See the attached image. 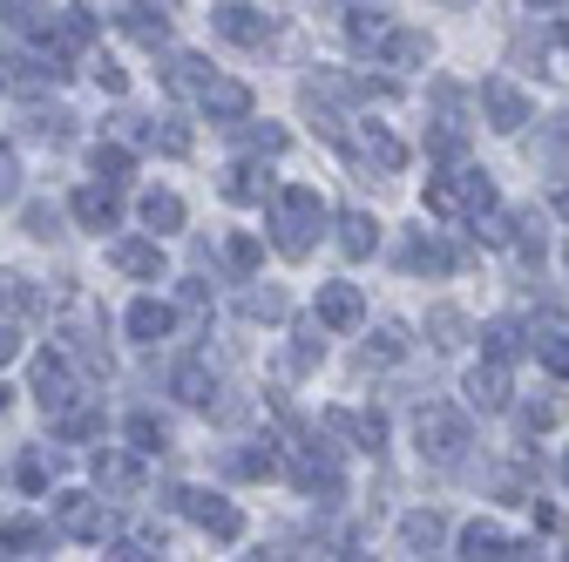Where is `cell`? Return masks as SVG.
I'll use <instances>...</instances> for the list:
<instances>
[{
  "mask_svg": "<svg viewBox=\"0 0 569 562\" xmlns=\"http://www.w3.org/2000/svg\"><path fill=\"white\" fill-rule=\"evenodd\" d=\"M332 224V210H326V197L312 190V183H278V197H271V210H264V231H271V244H278V258H312V244H319V231Z\"/></svg>",
  "mask_w": 569,
  "mask_h": 562,
  "instance_id": "1",
  "label": "cell"
},
{
  "mask_svg": "<svg viewBox=\"0 0 569 562\" xmlns=\"http://www.w3.org/2000/svg\"><path fill=\"white\" fill-rule=\"evenodd\" d=\"M413 441H420V461H435V468H461V454L475 448V428H468V413H455V407H427L420 413V428H413Z\"/></svg>",
  "mask_w": 569,
  "mask_h": 562,
  "instance_id": "2",
  "label": "cell"
},
{
  "mask_svg": "<svg viewBox=\"0 0 569 562\" xmlns=\"http://www.w3.org/2000/svg\"><path fill=\"white\" fill-rule=\"evenodd\" d=\"M339 150H346V163H352V170H360V183L400 177V163H407V143H400V136H393L387 122H360V129H352Z\"/></svg>",
  "mask_w": 569,
  "mask_h": 562,
  "instance_id": "3",
  "label": "cell"
},
{
  "mask_svg": "<svg viewBox=\"0 0 569 562\" xmlns=\"http://www.w3.org/2000/svg\"><path fill=\"white\" fill-rule=\"evenodd\" d=\"M170 509L190 515L210 542H244V509L224 502V495H210V488H170Z\"/></svg>",
  "mask_w": 569,
  "mask_h": 562,
  "instance_id": "4",
  "label": "cell"
},
{
  "mask_svg": "<svg viewBox=\"0 0 569 562\" xmlns=\"http://www.w3.org/2000/svg\"><path fill=\"white\" fill-rule=\"evenodd\" d=\"M28 393H34V407H41L48 420H61V413H76V407H82V393H76V367H68L61 353H41V360H34Z\"/></svg>",
  "mask_w": 569,
  "mask_h": 562,
  "instance_id": "5",
  "label": "cell"
},
{
  "mask_svg": "<svg viewBox=\"0 0 569 562\" xmlns=\"http://www.w3.org/2000/svg\"><path fill=\"white\" fill-rule=\"evenodd\" d=\"M48 509H54V535H68V542H102L109 535V509L96 495H82V488H61Z\"/></svg>",
  "mask_w": 569,
  "mask_h": 562,
  "instance_id": "6",
  "label": "cell"
},
{
  "mask_svg": "<svg viewBox=\"0 0 569 562\" xmlns=\"http://www.w3.org/2000/svg\"><path fill=\"white\" fill-rule=\"evenodd\" d=\"M251 109H258V96H251L238 76H218V82L197 96V116H203V122H218L224 136H231V129H244V122H251Z\"/></svg>",
  "mask_w": 569,
  "mask_h": 562,
  "instance_id": "7",
  "label": "cell"
},
{
  "mask_svg": "<svg viewBox=\"0 0 569 562\" xmlns=\"http://www.w3.org/2000/svg\"><path fill=\"white\" fill-rule=\"evenodd\" d=\"M48 82H61V68H54L48 54H28V48H0V89H8V96L34 102Z\"/></svg>",
  "mask_w": 569,
  "mask_h": 562,
  "instance_id": "8",
  "label": "cell"
},
{
  "mask_svg": "<svg viewBox=\"0 0 569 562\" xmlns=\"http://www.w3.org/2000/svg\"><path fill=\"white\" fill-rule=\"evenodd\" d=\"M360 319H367V299H360V285H346V278L319 285V299H312V325H319V332H352Z\"/></svg>",
  "mask_w": 569,
  "mask_h": 562,
  "instance_id": "9",
  "label": "cell"
},
{
  "mask_svg": "<svg viewBox=\"0 0 569 562\" xmlns=\"http://www.w3.org/2000/svg\"><path fill=\"white\" fill-rule=\"evenodd\" d=\"M400 264H407L413 278H455V271H461V251H455L441 231H413V238L400 244Z\"/></svg>",
  "mask_w": 569,
  "mask_h": 562,
  "instance_id": "10",
  "label": "cell"
},
{
  "mask_svg": "<svg viewBox=\"0 0 569 562\" xmlns=\"http://www.w3.org/2000/svg\"><path fill=\"white\" fill-rule=\"evenodd\" d=\"M475 102H481V116H488V129H502V136H516V129L529 122V96H522L516 82H502V76H488Z\"/></svg>",
  "mask_w": 569,
  "mask_h": 562,
  "instance_id": "11",
  "label": "cell"
},
{
  "mask_svg": "<svg viewBox=\"0 0 569 562\" xmlns=\"http://www.w3.org/2000/svg\"><path fill=\"white\" fill-rule=\"evenodd\" d=\"M278 468H284L278 441H231V448L218 454V474H231V481H264V474H278Z\"/></svg>",
  "mask_w": 569,
  "mask_h": 562,
  "instance_id": "12",
  "label": "cell"
},
{
  "mask_svg": "<svg viewBox=\"0 0 569 562\" xmlns=\"http://www.w3.org/2000/svg\"><path fill=\"white\" fill-rule=\"evenodd\" d=\"M210 28L224 41H238V48H264L278 34V14H264V8H210Z\"/></svg>",
  "mask_w": 569,
  "mask_h": 562,
  "instance_id": "13",
  "label": "cell"
},
{
  "mask_svg": "<svg viewBox=\"0 0 569 562\" xmlns=\"http://www.w3.org/2000/svg\"><path fill=\"white\" fill-rule=\"evenodd\" d=\"M529 353H536L556 380H569V319H562V312H542V319L529 325Z\"/></svg>",
  "mask_w": 569,
  "mask_h": 562,
  "instance_id": "14",
  "label": "cell"
},
{
  "mask_svg": "<svg viewBox=\"0 0 569 562\" xmlns=\"http://www.w3.org/2000/svg\"><path fill=\"white\" fill-rule=\"evenodd\" d=\"M68 218H76L82 231H96V238H102V231H116V224H122V203H116V190L82 183L76 197H68Z\"/></svg>",
  "mask_w": 569,
  "mask_h": 562,
  "instance_id": "15",
  "label": "cell"
},
{
  "mask_svg": "<svg viewBox=\"0 0 569 562\" xmlns=\"http://www.w3.org/2000/svg\"><path fill=\"white\" fill-rule=\"evenodd\" d=\"M109 264H116L122 278L157 285V278H163V244H157V238H116V244H109Z\"/></svg>",
  "mask_w": 569,
  "mask_h": 562,
  "instance_id": "16",
  "label": "cell"
},
{
  "mask_svg": "<svg viewBox=\"0 0 569 562\" xmlns=\"http://www.w3.org/2000/svg\"><path fill=\"white\" fill-rule=\"evenodd\" d=\"M54 353L68 360V367H82V373H109V339L96 332V325H61V345H54Z\"/></svg>",
  "mask_w": 569,
  "mask_h": 562,
  "instance_id": "17",
  "label": "cell"
},
{
  "mask_svg": "<svg viewBox=\"0 0 569 562\" xmlns=\"http://www.w3.org/2000/svg\"><path fill=\"white\" fill-rule=\"evenodd\" d=\"M122 332H129L136 345H157V339H170V332H177V312H170L163 299H150V292H142V299H129V312H122Z\"/></svg>",
  "mask_w": 569,
  "mask_h": 562,
  "instance_id": "18",
  "label": "cell"
},
{
  "mask_svg": "<svg viewBox=\"0 0 569 562\" xmlns=\"http://www.w3.org/2000/svg\"><path fill=\"white\" fill-rule=\"evenodd\" d=\"M163 387H170V393H177L183 407H203V413L218 407V373H210L203 360H177V367L163 373Z\"/></svg>",
  "mask_w": 569,
  "mask_h": 562,
  "instance_id": "19",
  "label": "cell"
},
{
  "mask_svg": "<svg viewBox=\"0 0 569 562\" xmlns=\"http://www.w3.org/2000/svg\"><path fill=\"white\" fill-rule=\"evenodd\" d=\"M41 312H48V292L34 285L28 271L0 264V319H41Z\"/></svg>",
  "mask_w": 569,
  "mask_h": 562,
  "instance_id": "20",
  "label": "cell"
},
{
  "mask_svg": "<svg viewBox=\"0 0 569 562\" xmlns=\"http://www.w3.org/2000/svg\"><path fill=\"white\" fill-rule=\"evenodd\" d=\"M218 197H224V203H264V210H271L278 183L264 177V163H231V170L218 177Z\"/></svg>",
  "mask_w": 569,
  "mask_h": 562,
  "instance_id": "21",
  "label": "cell"
},
{
  "mask_svg": "<svg viewBox=\"0 0 569 562\" xmlns=\"http://www.w3.org/2000/svg\"><path fill=\"white\" fill-rule=\"evenodd\" d=\"M89 474H96V488H109V495H142V468L122 454V448H96V461H89Z\"/></svg>",
  "mask_w": 569,
  "mask_h": 562,
  "instance_id": "22",
  "label": "cell"
},
{
  "mask_svg": "<svg viewBox=\"0 0 569 562\" xmlns=\"http://www.w3.org/2000/svg\"><path fill=\"white\" fill-rule=\"evenodd\" d=\"M461 393H468L475 413H509V407H516V400H509V367H475V373L461 380Z\"/></svg>",
  "mask_w": 569,
  "mask_h": 562,
  "instance_id": "23",
  "label": "cell"
},
{
  "mask_svg": "<svg viewBox=\"0 0 569 562\" xmlns=\"http://www.w3.org/2000/svg\"><path fill=\"white\" fill-rule=\"evenodd\" d=\"M448 542V515L441 509H413V515H400V549L407 555H435Z\"/></svg>",
  "mask_w": 569,
  "mask_h": 562,
  "instance_id": "24",
  "label": "cell"
},
{
  "mask_svg": "<svg viewBox=\"0 0 569 562\" xmlns=\"http://www.w3.org/2000/svg\"><path fill=\"white\" fill-rule=\"evenodd\" d=\"M21 136L28 143H48V150H61V143H76V109H28V122H21Z\"/></svg>",
  "mask_w": 569,
  "mask_h": 562,
  "instance_id": "25",
  "label": "cell"
},
{
  "mask_svg": "<svg viewBox=\"0 0 569 562\" xmlns=\"http://www.w3.org/2000/svg\"><path fill=\"white\" fill-rule=\"evenodd\" d=\"M373 251H380V218H373V210H346V218H339V258L360 264Z\"/></svg>",
  "mask_w": 569,
  "mask_h": 562,
  "instance_id": "26",
  "label": "cell"
},
{
  "mask_svg": "<svg viewBox=\"0 0 569 562\" xmlns=\"http://www.w3.org/2000/svg\"><path fill=\"white\" fill-rule=\"evenodd\" d=\"M89 170H96V183H102V190H122V183L136 177V150L109 136V143H96V150H89Z\"/></svg>",
  "mask_w": 569,
  "mask_h": 562,
  "instance_id": "27",
  "label": "cell"
},
{
  "mask_svg": "<svg viewBox=\"0 0 569 562\" xmlns=\"http://www.w3.org/2000/svg\"><path fill=\"white\" fill-rule=\"evenodd\" d=\"M427 54H435V41H427V28H393L380 41V68H420Z\"/></svg>",
  "mask_w": 569,
  "mask_h": 562,
  "instance_id": "28",
  "label": "cell"
},
{
  "mask_svg": "<svg viewBox=\"0 0 569 562\" xmlns=\"http://www.w3.org/2000/svg\"><path fill=\"white\" fill-rule=\"evenodd\" d=\"M481 345H488V367H509V360L529 353V332H522L516 319H488V325H481Z\"/></svg>",
  "mask_w": 569,
  "mask_h": 562,
  "instance_id": "29",
  "label": "cell"
},
{
  "mask_svg": "<svg viewBox=\"0 0 569 562\" xmlns=\"http://www.w3.org/2000/svg\"><path fill=\"white\" fill-rule=\"evenodd\" d=\"M136 218L150 224V231H183V218H190V210H183V197H177V190H142Z\"/></svg>",
  "mask_w": 569,
  "mask_h": 562,
  "instance_id": "30",
  "label": "cell"
},
{
  "mask_svg": "<svg viewBox=\"0 0 569 562\" xmlns=\"http://www.w3.org/2000/svg\"><path fill=\"white\" fill-rule=\"evenodd\" d=\"M122 434H129V448H136V454H170V428H163L150 407H129Z\"/></svg>",
  "mask_w": 569,
  "mask_h": 562,
  "instance_id": "31",
  "label": "cell"
},
{
  "mask_svg": "<svg viewBox=\"0 0 569 562\" xmlns=\"http://www.w3.org/2000/svg\"><path fill=\"white\" fill-rule=\"evenodd\" d=\"M509 549H516V542L495 529V522H468V529H461V562H502Z\"/></svg>",
  "mask_w": 569,
  "mask_h": 562,
  "instance_id": "32",
  "label": "cell"
},
{
  "mask_svg": "<svg viewBox=\"0 0 569 562\" xmlns=\"http://www.w3.org/2000/svg\"><path fill=\"white\" fill-rule=\"evenodd\" d=\"M21 238L61 244V238H68V210H61V203H28V210H21Z\"/></svg>",
  "mask_w": 569,
  "mask_h": 562,
  "instance_id": "33",
  "label": "cell"
},
{
  "mask_svg": "<svg viewBox=\"0 0 569 562\" xmlns=\"http://www.w3.org/2000/svg\"><path fill=\"white\" fill-rule=\"evenodd\" d=\"M116 28H122L129 41H142V48H157V41L170 34V14H163V8H116Z\"/></svg>",
  "mask_w": 569,
  "mask_h": 562,
  "instance_id": "34",
  "label": "cell"
},
{
  "mask_svg": "<svg viewBox=\"0 0 569 562\" xmlns=\"http://www.w3.org/2000/svg\"><path fill=\"white\" fill-rule=\"evenodd\" d=\"M529 163H536V170H549V177H569V136H562L556 122H542V129H536Z\"/></svg>",
  "mask_w": 569,
  "mask_h": 562,
  "instance_id": "35",
  "label": "cell"
},
{
  "mask_svg": "<svg viewBox=\"0 0 569 562\" xmlns=\"http://www.w3.org/2000/svg\"><path fill=\"white\" fill-rule=\"evenodd\" d=\"M231 143L238 150H251V157H284V143H292V136H284V122H244V129H231Z\"/></svg>",
  "mask_w": 569,
  "mask_h": 562,
  "instance_id": "36",
  "label": "cell"
},
{
  "mask_svg": "<svg viewBox=\"0 0 569 562\" xmlns=\"http://www.w3.org/2000/svg\"><path fill=\"white\" fill-rule=\"evenodd\" d=\"M238 312H244L251 325H278L284 312H292V299H284L278 285H251V292H238Z\"/></svg>",
  "mask_w": 569,
  "mask_h": 562,
  "instance_id": "37",
  "label": "cell"
},
{
  "mask_svg": "<svg viewBox=\"0 0 569 562\" xmlns=\"http://www.w3.org/2000/svg\"><path fill=\"white\" fill-rule=\"evenodd\" d=\"M516 258H522V264H542V258H549L542 210H522V218H516Z\"/></svg>",
  "mask_w": 569,
  "mask_h": 562,
  "instance_id": "38",
  "label": "cell"
},
{
  "mask_svg": "<svg viewBox=\"0 0 569 562\" xmlns=\"http://www.w3.org/2000/svg\"><path fill=\"white\" fill-rule=\"evenodd\" d=\"M54 434H61V441H102V407L82 400L76 413H61V420H54Z\"/></svg>",
  "mask_w": 569,
  "mask_h": 562,
  "instance_id": "39",
  "label": "cell"
},
{
  "mask_svg": "<svg viewBox=\"0 0 569 562\" xmlns=\"http://www.w3.org/2000/svg\"><path fill=\"white\" fill-rule=\"evenodd\" d=\"M427 339H435V345H461L468 339V312L461 305H427Z\"/></svg>",
  "mask_w": 569,
  "mask_h": 562,
  "instance_id": "40",
  "label": "cell"
},
{
  "mask_svg": "<svg viewBox=\"0 0 569 562\" xmlns=\"http://www.w3.org/2000/svg\"><path fill=\"white\" fill-rule=\"evenodd\" d=\"M326 360V339H319V325H299L292 332V345H284V367H292V373H312Z\"/></svg>",
  "mask_w": 569,
  "mask_h": 562,
  "instance_id": "41",
  "label": "cell"
},
{
  "mask_svg": "<svg viewBox=\"0 0 569 562\" xmlns=\"http://www.w3.org/2000/svg\"><path fill=\"white\" fill-rule=\"evenodd\" d=\"M339 14H346V34H352V41H387V34H393L387 8H339Z\"/></svg>",
  "mask_w": 569,
  "mask_h": 562,
  "instance_id": "42",
  "label": "cell"
},
{
  "mask_svg": "<svg viewBox=\"0 0 569 562\" xmlns=\"http://www.w3.org/2000/svg\"><path fill=\"white\" fill-rule=\"evenodd\" d=\"M150 143H157L163 157H177V163H183V157L197 150V136H190V122H183V116H163V122H157V136H150Z\"/></svg>",
  "mask_w": 569,
  "mask_h": 562,
  "instance_id": "43",
  "label": "cell"
},
{
  "mask_svg": "<svg viewBox=\"0 0 569 562\" xmlns=\"http://www.w3.org/2000/svg\"><path fill=\"white\" fill-rule=\"evenodd\" d=\"M224 264H231L238 278H251V271L264 264V244H258L251 231H231V238H224Z\"/></svg>",
  "mask_w": 569,
  "mask_h": 562,
  "instance_id": "44",
  "label": "cell"
},
{
  "mask_svg": "<svg viewBox=\"0 0 569 562\" xmlns=\"http://www.w3.org/2000/svg\"><path fill=\"white\" fill-rule=\"evenodd\" d=\"M48 474H54V454H41V448H28V454L14 461V481L28 488V495H41V488H48Z\"/></svg>",
  "mask_w": 569,
  "mask_h": 562,
  "instance_id": "45",
  "label": "cell"
},
{
  "mask_svg": "<svg viewBox=\"0 0 569 562\" xmlns=\"http://www.w3.org/2000/svg\"><path fill=\"white\" fill-rule=\"evenodd\" d=\"M367 360H380V367L407 360V332H400V325H373V339H367Z\"/></svg>",
  "mask_w": 569,
  "mask_h": 562,
  "instance_id": "46",
  "label": "cell"
},
{
  "mask_svg": "<svg viewBox=\"0 0 569 562\" xmlns=\"http://www.w3.org/2000/svg\"><path fill=\"white\" fill-rule=\"evenodd\" d=\"M461 150H468L461 122H435V129H427V157H461Z\"/></svg>",
  "mask_w": 569,
  "mask_h": 562,
  "instance_id": "47",
  "label": "cell"
},
{
  "mask_svg": "<svg viewBox=\"0 0 569 562\" xmlns=\"http://www.w3.org/2000/svg\"><path fill=\"white\" fill-rule=\"evenodd\" d=\"M89 76H96V89H109V96H122V89H129V68H122L116 54H96Z\"/></svg>",
  "mask_w": 569,
  "mask_h": 562,
  "instance_id": "48",
  "label": "cell"
},
{
  "mask_svg": "<svg viewBox=\"0 0 569 562\" xmlns=\"http://www.w3.org/2000/svg\"><path fill=\"white\" fill-rule=\"evenodd\" d=\"M102 562H163V549L157 542H109Z\"/></svg>",
  "mask_w": 569,
  "mask_h": 562,
  "instance_id": "49",
  "label": "cell"
},
{
  "mask_svg": "<svg viewBox=\"0 0 569 562\" xmlns=\"http://www.w3.org/2000/svg\"><path fill=\"white\" fill-rule=\"evenodd\" d=\"M14 197H21V163L0 150V203H14Z\"/></svg>",
  "mask_w": 569,
  "mask_h": 562,
  "instance_id": "50",
  "label": "cell"
},
{
  "mask_svg": "<svg viewBox=\"0 0 569 562\" xmlns=\"http://www.w3.org/2000/svg\"><path fill=\"white\" fill-rule=\"evenodd\" d=\"M516 413H522V428H556V400H529Z\"/></svg>",
  "mask_w": 569,
  "mask_h": 562,
  "instance_id": "51",
  "label": "cell"
},
{
  "mask_svg": "<svg viewBox=\"0 0 569 562\" xmlns=\"http://www.w3.org/2000/svg\"><path fill=\"white\" fill-rule=\"evenodd\" d=\"M14 353H21V325H14V319H0V367H8Z\"/></svg>",
  "mask_w": 569,
  "mask_h": 562,
  "instance_id": "52",
  "label": "cell"
},
{
  "mask_svg": "<svg viewBox=\"0 0 569 562\" xmlns=\"http://www.w3.org/2000/svg\"><path fill=\"white\" fill-rule=\"evenodd\" d=\"M210 413H218V420H224V428H238V420H244V413H251V400H244V393H238V400H218V407H210Z\"/></svg>",
  "mask_w": 569,
  "mask_h": 562,
  "instance_id": "53",
  "label": "cell"
},
{
  "mask_svg": "<svg viewBox=\"0 0 569 562\" xmlns=\"http://www.w3.org/2000/svg\"><path fill=\"white\" fill-rule=\"evenodd\" d=\"M177 299H183V305H190V312H197V305H203V299H210V292H203V278H183V285H177Z\"/></svg>",
  "mask_w": 569,
  "mask_h": 562,
  "instance_id": "54",
  "label": "cell"
},
{
  "mask_svg": "<svg viewBox=\"0 0 569 562\" xmlns=\"http://www.w3.org/2000/svg\"><path fill=\"white\" fill-rule=\"evenodd\" d=\"M502 562H542V549H536V542H516V549H509Z\"/></svg>",
  "mask_w": 569,
  "mask_h": 562,
  "instance_id": "55",
  "label": "cell"
},
{
  "mask_svg": "<svg viewBox=\"0 0 569 562\" xmlns=\"http://www.w3.org/2000/svg\"><path fill=\"white\" fill-rule=\"evenodd\" d=\"M556 218H562V224H569V183H562V190H556Z\"/></svg>",
  "mask_w": 569,
  "mask_h": 562,
  "instance_id": "56",
  "label": "cell"
},
{
  "mask_svg": "<svg viewBox=\"0 0 569 562\" xmlns=\"http://www.w3.org/2000/svg\"><path fill=\"white\" fill-rule=\"evenodd\" d=\"M556 34H562V48H569V21H562V28H556Z\"/></svg>",
  "mask_w": 569,
  "mask_h": 562,
  "instance_id": "57",
  "label": "cell"
},
{
  "mask_svg": "<svg viewBox=\"0 0 569 562\" xmlns=\"http://www.w3.org/2000/svg\"><path fill=\"white\" fill-rule=\"evenodd\" d=\"M562 488H569V454H562Z\"/></svg>",
  "mask_w": 569,
  "mask_h": 562,
  "instance_id": "58",
  "label": "cell"
},
{
  "mask_svg": "<svg viewBox=\"0 0 569 562\" xmlns=\"http://www.w3.org/2000/svg\"><path fill=\"white\" fill-rule=\"evenodd\" d=\"M346 562H367V555H346Z\"/></svg>",
  "mask_w": 569,
  "mask_h": 562,
  "instance_id": "59",
  "label": "cell"
}]
</instances>
